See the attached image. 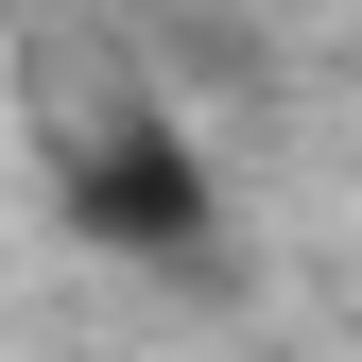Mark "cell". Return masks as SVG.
I'll use <instances>...</instances> for the list:
<instances>
[{
	"label": "cell",
	"instance_id": "1",
	"mask_svg": "<svg viewBox=\"0 0 362 362\" xmlns=\"http://www.w3.org/2000/svg\"><path fill=\"white\" fill-rule=\"evenodd\" d=\"M69 224H86V242H139V259H190V242H207L190 139H173V121H104L86 173H69Z\"/></svg>",
	"mask_w": 362,
	"mask_h": 362
}]
</instances>
